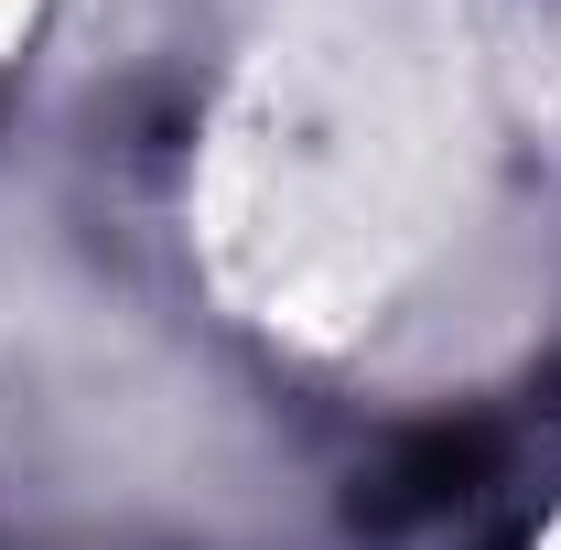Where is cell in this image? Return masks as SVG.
<instances>
[{"label": "cell", "instance_id": "1", "mask_svg": "<svg viewBox=\"0 0 561 550\" xmlns=\"http://www.w3.org/2000/svg\"><path fill=\"white\" fill-rule=\"evenodd\" d=\"M496 485V432L486 421H443V432H411L378 475L356 485V518L367 529H411V518H454Z\"/></svg>", "mask_w": 561, "mask_h": 550}]
</instances>
